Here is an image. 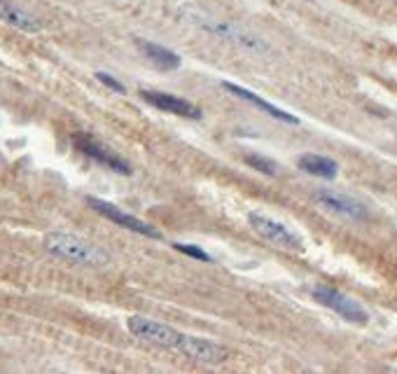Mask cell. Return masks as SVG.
Listing matches in <instances>:
<instances>
[{"label": "cell", "mask_w": 397, "mask_h": 374, "mask_svg": "<svg viewBox=\"0 0 397 374\" xmlns=\"http://www.w3.org/2000/svg\"><path fill=\"white\" fill-rule=\"evenodd\" d=\"M87 203H89L91 208H94L96 213H101L103 218H108L110 222H115V225H120V227H124V229H131V232H136V234L149 236V239H161V234L152 225H147V222L138 220L136 215L124 213L122 208L113 206V203H108V201H103V199H96V196H89Z\"/></svg>", "instance_id": "7"}, {"label": "cell", "mask_w": 397, "mask_h": 374, "mask_svg": "<svg viewBox=\"0 0 397 374\" xmlns=\"http://www.w3.org/2000/svg\"><path fill=\"white\" fill-rule=\"evenodd\" d=\"M180 353H185L190 360H197V363H208V365H218L225 363L229 358V349L213 339L206 337H192V334H180V342L175 346Z\"/></svg>", "instance_id": "6"}, {"label": "cell", "mask_w": 397, "mask_h": 374, "mask_svg": "<svg viewBox=\"0 0 397 374\" xmlns=\"http://www.w3.org/2000/svg\"><path fill=\"white\" fill-rule=\"evenodd\" d=\"M136 47H138L140 54L145 56L154 68H159V70L180 68V56L168 47H161V45L152 42V40H143V38H136Z\"/></svg>", "instance_id": "11"}, {"label": "cell", "mask_w": 397, "mask_h": 374, "mask_svg": "<svg viewBox=\"0 0 397 374\" xmlns=\"http://www.w3.org/2000/svg\"><path fill=\"white\" fill-rule=\"evenodd\" d=\"M140 96H143V101H147L149 106L164 110V113H171V115H178V117H187V120H199V117H201V110L194 106V103L185 101V98H180V96L166 94V91L143 89Z\"/></svg>", "instance_id": "9"}, {"label": "cell", "mask_w": 397, "mask_h": 374, "mask_svg": "<svg viewBox=\"0 0 397 374\" xmlns=\"http://www.w3.org/2000/svg\"><path fill=\"white\" fill-rule=\"evenodd\" d=\"M175 251H180V253H185V255H190V258L194 260H201V262H211V255H208L206 251H201L199 246H192V244H173Z\"/></svg>", "instance_id": "16"}, {"label": "cell", "mask_w": 397, "mask_h": 374, "mask_svg": "<svg viewBox=\"0 0 397 374\" xmlns=\"http://www.w3.org/2000/svg\"><path fill=\"white\" fill-rule=\"evenodd\" d=\"M314 199L321 203L323 208L327 211L341 215V218L348 220H367V208L364 203H360L357 199L348 194H339V192H330V189H318L314 194Z\"/></svg>", "instance_id": "8"}, {"label": "cell", "mask_w": 397, "mask_h": 374, "mask_svg": "<svg viewBox=\"0 0 397 374\" xmlns=\"http://www.w3.org/2000/svg\"><path fill=\"white\" fill-rule=\"evenodd\" d=\"M187 19H192L194 24L201 26L204 31L213 33V36L222 38V40H229L234 45H238V47H245L250 52H266L269 49V45L264 40H259L257 36H252V33L238 29V26H232V24H220V22H213V19H208L204 15H199V12H185Z\"/></svg>", "instance_id": "2"}, {"label": "cell", "mask_w": 397, "mask_h": 374, "mask_svg": "<svg viewBox=\"0 0 397 374\" xmlns=\"http://www.w3.org/2000/svg\"><path fill=\"white\" fill-rule=\"evenodd\" d=\"M127 327L136 339L147 342V344H154V346H161V349H175L180 342V334H182L171 325L157 323V320H149V318H143V316L127 318Z\"/></svg>", "instance_id": "3"}, {"label": "cell", "mask_w": 397, "mask_h": 374, "mask_svg": "<svg viewBox=\"0 0 397 374\" xmlns=\"http://www.w3.org/2000/svg\"><path fill=\"white\" fill-rule=\"evenodd\" d=\"M297 166L302 169V171L318 176V178H325V180L337 178V173H339V164L323 155H302L297 159Z\"/></svg>", "instance_id": "14"}, {"label": "cell", "mask_w": 397, "mask_h": 374, "mask_svg": "<svg viewBox=\"0 0 397 374\" xmlns=\"http://www.w3.org/2000/svg\"><path fill=\"white\" fill-rule=\"evenodd\" d=\"M96 80H99L101 84H106L108 89H113V91H117V94H124L127 91V87L124 84H122L120 80H115L113 75H108V73H103V70H99V73H96Z\"/></svg>", "instance_id": "17"}, {"label": "cell", "mask_w": 397, "mask_h": 374, "mask_svg": "<svg viewBox=\"0 0 397 374\" xmlns=\"http://www.w3.org/2000/svg\"><path fill=\"white\" fill-rule=\"evenodd\" d=\"M0 22L15 26L19 31H26V33H38L42 29V24L31 15V12L22 10L19 5L10 3V0H0Z\"/></svg>", "instance_id": "13"}, {"label": "cell", "mask_w": 397, "mask_h": 374, "mask_svg": "<svg viewBox=\"0 0 397 374\" xmlns=\"http://www.w3.org/2000/svg\"><path fill=\"white\" fill-rule=\"evenodd\" d=\"M314 297L316 302H321L323 306H327L334 313H339L343 320L348 323H355V325H367L369 320V313L357 304L355 299L346 297L343 293L334 290V288H327V286H318L314 288Z\"/></svg>", "instance_id": "4"}, {"label": "cell", "mask_w": 397, "mask_h": 374, "mask_svg": "<svg viewBox=\"0 0 397 374\" xmlns=\"http://www.w3.org/2000/svg\"><path fill=\"white\" fill-rule=\"evenodd\" d=\"M222 87H225L227 91H232L234 96L243 98V101H248V103H252V106H257L259 110H264V113H266V115H271L273 120H281V122H285V124H299V117L290 115V113H285V110H281V108H276V106H273V103L264 101L262 96H257L255 91L241 87V84H232V82H225Z\"/></svg>", "instance_id": "12"}, {"label": "cell", "mask_w": 397, "mask_h": 374, "mask_svg": "<svg viewBox=\"0 0 397 374\" xmlns=\"http://www.w3.org/2000/svg\"><path fill=\"white\" fill-rule=\"evenodd\" d=\"M44 248L51 255H58L63 260L80 262L87 267H106L110 262V255L91 241L82 239V236L66 234V232H51L44 236Z\"/></svg>", "instance_id": "1"}, {"label": "cell", "mask_w": 397, "mask_h": 374, "mask_svg": "<svg viewBox=\"0 0 397 374\" xmlns=\"http://www.w3.org/2000/svg\"><path fill=\"white\" fill-rule=\"evenodd\" d=\"M75 148L80 150L82 155H87V157H91V159H96L99 164H103V166L113 169L115 173H122V176L131 173V166H129L127 162H122L120 157H115L113 153H108L106 148H101L99 143L84 139V136H77V139H75Z\"/></svg>", "instance_id": "10"}, {"label": "cell", "mask_w": 397, "mask_h": 374, "mask_svg": "<svg viewBox=\"0 0 397 374\" xmlns=\"http://www.w3.org/2000/svg\"><path fill=\"white\" fill-rule=\"evenodd\" d=\"M248 222H250V227L262 236V239L271 241L273 246H281V248H285V251H302L304 248L302 239H299L290 227H285L283 222L266 218V215H262V213H250Z\"/></svg>", "instance_id": "5"}, {"label": "cell", "mask_w": 397, "mask_h": 374, "mask_svg": "<svg viewBox=\"0 0 397 374\" xmlns=\"http://www.w3.org/2000/svg\"><path fill=\"white\" fill-rule=\"evenodd\" d=\"M243 162L248 164L250 169H255V171H262L264 176H278V173H281V166H278L273 159H269V157H264V155H245Z\"/></svg>", "instance_id": "15"}]
</instances>
